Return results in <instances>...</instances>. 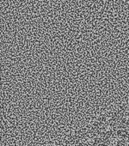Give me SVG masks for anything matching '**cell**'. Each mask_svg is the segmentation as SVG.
Listing matches in <instances>:
<instances>
[{
    "label": "cell",
    "instance_id": "6da1fadb",
    "mask_svg": "<svg viewBox=\"0 0 129 146\" xmlns=\"http://www.w3.org/2000/svg\"><path fill=\"white\" fill-rule=\"evenodd\" d=\"M124 142V137L118 131L108 133L103 137V146H121Z\"/></svg>",
    "mask_w": 129,
    "mask_h": 146
},
{
    "label": "cell",
    "instance_id": "7a4b0ae2",
    "mask_svg": "<svg viewBox=\"0 0 129 146\" xmlns=\"http://www.w3.org/2000/svg\"><path fill=\"white\" fill-rule=\"evenodd\" d=\"M115 126H116V123H115L114 119L106 118L99 124V130L104 135H107L108 133L116 131H115Z\"/></svg>",
    "mask_w": 129,
    "mask_h": 146
},
{
    "label": "cell",
    "instance_id": "3957f363",
    "mask_svg": "<svg viewBox=\"0 0 129 146\" xmlns=\"http://www.w3.org/2000/svg\"><path fill=\"white\" fill-rule=\"evenodd\" d=\"M96 135L92 131H87L81 135L79 137V143L82 146H92L96 144Z\"/></svg>",
    "mask_w": 129,
    "mask_h": 146
},
{
    "label": "cell",
    "instance_id": "277c9868",
    "mask_svg": "<svg viewBox=\"0 0 129 146\" xmlns=\"http://www.w3.org/2000/svg\"><path fill=\"white\" fill-rule=\"evenodd\" d=\"M122 131H123V132H124L126 136H128V137H129V121L125 122V123L123 124Z\"/></svg>",
    "mask_w": 129,
    "mask_h": 146
},
{
    "label": "cell",
    "instance_id": "5b68a950",
    "mask_svg": "<svg viewBox=\"0 0 129 146\" xmlns=\"http://www.w3.org/2000/svg\"><path fill=\"white\" fill-rule=\"evenodd\" d=\"M62 146H76V144H74L72 143H66L64 144H63Z\"/></svg>",
    "mask_w": 129,
    "mask_h": 146
},
{
    "label": "cell",
    "instance_id": "8992f818",
    "mask_svg": "<svg viewBox=\"0 0 129 146\" xmlns=\"http://www.w3.org/2000/svg\"><path fill=\"white\" fill-rule=\"evenodd\" d=\"M92 146H102V145H100V144H97V143H96V144H95V145H92Z\"/></svg>",
    "mask_w": 129,
    "mask_h": 146
},
{
    "label": "cell",
    "instance_id": "52a82bcc",
    "mask_svg": "<svg viewBox=\"0 0 129 146\" xmlns=\"http://www.w3.org/2000/svg\"><path fill=\"white\" fill-rule=\"evenodd\" d=\"M121 146H124V145H121Z\"/></svg>",
    "mask_w": 129,
    "mask_h": 146
},
{
    "label": "cell",
    "instance_id": "ba28073f",
    "mask_svg": "<svg viewBox=\"0 0 129 146\" xmlns=\"http://www.w3.org/2000/svg\"><path fill=\"white\" fill-rule=\"evenodd\" d=\"M128 144H129V142H128Z\"/></svg>",
    "mask_w": 129,
    "mask_h": 146
}]
</instances>
